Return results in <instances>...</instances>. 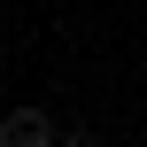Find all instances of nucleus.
<instances>
[{"instance_id": "nucleus-1", "label": "nucleus", "mask_w": 147, "mask_h": 147, "mask_svg": "<svg viewBox=\"0 0 147 147\" xmlns=\"http://www.w3.org/2000/svg\"><path fill=\"white\" fill-rule=\"evenodd\" d=\"M0 147H54V124L39 109H16V116H0Z\"/></svg>"}]
</instances>
